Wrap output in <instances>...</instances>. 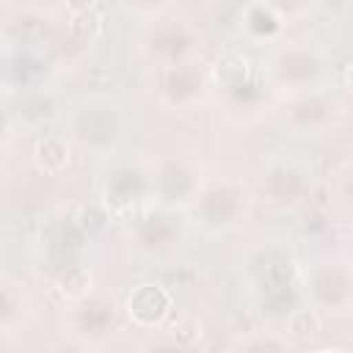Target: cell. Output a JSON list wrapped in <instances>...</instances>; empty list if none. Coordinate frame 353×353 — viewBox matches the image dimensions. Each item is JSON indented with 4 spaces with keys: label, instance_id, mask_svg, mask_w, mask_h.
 I'll return each mask as SVG.
<instances>
[{
    "label": "cell",
    "instance_id": "6da1fadb",
    "mask_svg": "<svg viewBox=\"0 0 353 353\" xmlns=\"http://www.w3.org/2000/svg\"><path fill=\"white\" fill-rule=\"evenodd\" d=\"M212 88L218 91L221 113L232 124H254L270 108V85L265 83L262 66L251 61L248 52L229 47L212 63Z\"/></svg>",
    "mask_w": 353,
    "mask_h": 353
},
{
    "label": "cell",
    "instance_id": "7a4b0ae2",
    "mask_svg": "<svg viewBox=\"0 0 353 353\" xmlns=\"http://www.w3.org/2000/svg\"><path fill=\"white\" fill-rule=\"evenodd\" d=\"M243 279L256 298V303L268 312H281L284 320L295 303V276H298V259L292 248L279 237L256 240L251 248H245L240 259Z\"/></svg>",
    "mask_w": 353,
    "mask_h": 353
},
{
    "label": "cell",
    "instance_id": "3957f363",
    "mask_svg": "<svg viewBox=\"0 0 353 353\" xmlns=\"http://www.w3.org/2000/svg\"><path fill=\"white\" fill-rule=\"evenodd\" d=\"M262 74L273 94H303L312 88L331 85V58L309 39H281L262 58Z\"/></svg>",
    "mask_w": 353,
    "mask_h": 353
},
{
    "label": "cell",
    "instance_id": "277c9868",
    "mask_svg": "<svg viewBox=\"0 0 353 353\" xmlns=\"http://www.w3.org/2000/svg\"><path fill=\"white\" fill-rule=\"evenodd\" d=\"M254 212V190L234 174L207 176L196 201L190 204L193 221L207 234H229L248 223Z\"/></svg>",
    "mask_w": 353,
    "mask_h": 353
},
{
    "label": "cell",
    "instance_id": "5b68a950",
    "mask_svg": "<svg viewBox=\"0 0 353 353\" xmlns=\"http://www.w3.org/2000/svg\"><path fill=\"white\" fill-rule=\"evenodd\" d=\"M124 110L110 97H85L66 113V135L85 154H113L124 138Z\"/></svg>",
    "mask_w": 353,
    "mask_h": 353
},
{
    "label": "cell",
    "instance_id": "8992f818",
    "mask_svg": "<svg viewBox=\"0 0 353 353\" xmlns=\"http://www.w3.org/2000/svg\"><path fill=\"white\" fill-rule=\"evenodd\" d=\"M141 22L143 25H141L135 41H138L141 55L149 63L168 66V63H179V61L199 55L201 36L188 17L174 11V6H168L163 14H157L152 19H141Z\"/></svg>",
    "mask_w": 353,
    "mask_h": 353
},
{
    "label": "cell",
    "instance_id": "52a82bcc",
    "mask_svg": "<svg viewBox=\"0 0 353 353\" xmlns=\"http://www.w3.org/2000/svg\"><path fill=\"white\" fill-rule=\"evenodd\" d=\"M188 240V229L179 212L165 207H149L132 218L130 245L138 259L149 265H171Z\"/></svg>",
    "mask_w": 353,
    "mask_h": 353
},
{
    "label": "cell",
    "instance_id": "ba28073f",
    "mask_svg": "<svg viewBox=\"0 0 353 353\" xmlns=\"http://www.w3.org/2000/svg\"><path fill=\"white\" fill-rule=\"evenodd\" d=\"M119 325H121V312H119L116 301L102 290H97L94 295H88L77 303H66V309L61 314L63 336H69L83 350L105 347L116 336Z\"/></svg>",
    "mask_w": 353,
    "mask_h": 353
},
{
    "label": "cell",
    "instance_id": "9c48e42d",
    "mask_svg": "<svg viewBox=\"0 0 353 353\" xmlns=\"http://www.w3.org/2000/svg\"><path fill=\"white\" fill-rule=\"evenodd\" d=\"M303 295L320 314H342L353 309V262L345 256H317L301 273Z\"/></svg>",
    "mask_w": 353,
    "mask_h": 353
},
{
    "label": "cell",
    "instance_id": "30bf717a",
    "mask_svg": "<svg viewBox=\"0 0 353 353\" xmlns=\"http://www.w3.org/2000/svg\"><path fill=\"white\" fill-rule=\"evenodd\" d=\"M154 163H143L138 157L119 160L108 171L102 182V207L110 212V218H138L149 204L154 201V179H152Z\"/></svg>",
    "mask_w": 353,
    "mask_h": 353
},
{
    "label": "cell",
    "instance_id": "8fae6325",
    "mask_svg": "<svg viewBox=\"0 0 353 353\" xmlns=\"http://www.w3.org/2000/svg\"><path fill=\"white\" fill-rule=\"evenodd\" d=\"M210 94H212V66H207L199 55L179 63L154 66V97L165 110L190 113L201 102H207Z\"/></svg>",
    "mask_w": 353,
    "mask_h": 353
},
{
    "label": "cell",
    "instance_id": "7c38bea8",
    "mask_svg": "<svg viewBox=\"0 0 353 353\" xmlns=\"http://www.w3.org/2000/svg\"><path fill=\"white\" fill-rule=\"evenodd\" d=\"M345 113L347 108H345L342 94L334 85H323V88L287 97L281 108V124L292 135L320 138V135L334 132L345 121Z\"/></svg>",
    "mask_w": 353,
    "mask_h": 353
},
{
    "label": "cell",
    "instance_id": "4fadbf2b",
    "mask_svg": "<svg viewBox=\"0 0 353 353\" xmlns=\"http://www.w3.org/2000/svg\"><path fill=\"white\" fill-rule=\"evenodd\" d=\"M152 179H154V204L174 212L190 210L201 185L207 182L201 165L185 154H171L157 160L152 168Z\"/></svg>",
    "mask_w": 353,
    "mask_h": 353
},
{
    "label": "cell",
    "instance_id": "5bb4252c",
    "mask_svg": "<svg viewBox=\"0 0 353 353\" xmlns=\"http://www.w3.org/2000/svg\"><path fill=\"white\" fill-rule=\"evenodd\" d=\"M312 190V168L301 157H276L259 171V196L276 210L298 207Z\"/></svg>",
    "mask_w": 353,
    "mask_h": 353
},
{
    "label": "cell",
    "instance_id": "9a60e30c",
    "mask_svg": "<svg viewBox=\"0 0 353 353\" xmlns=\"http://www.w3.org/2000/svg\"><path fill=\"white\" fill-rule=\"evenodd\" d=\"M47 72L50 63L41 47L3 44V88L8 97H22L28 91L44 88Z\"/></svg>",
    "mask_w": 353,
    "mask_h": 353
},
{
    "label": "cell",
    "instance_id": "2e32d148",
    "mask_svg": "<svg viewBox=\"0 0 353 353\" xmlns=\"http://www.w3.org/2000/svg\"><path fill=\"white\" fill-rule=\"evenodd\" d=\"M171 309H174V295L157 281H141L124 298L127 320L146 331H160L163 323L171 317Z\"/></svg>",
    "mask_w": 353,
    "mask_h": 353
},
{
    "label": "cell",
    "instance_id": "e0dca14e",
    "mask_svg": "<svg viewBox=\"0 0 353 353\" xmlns=\"http://www.w3.org/2000/svg\"><path fill=\"white\" fill-rule=\"evenodd\" d=\"M17 121L22 130L30 132H47L50 124H55L61 116L66 119V108L58 91L52 88H36L22 97H17Z\"/></svg>",
    "mask_w": 353,
    "mask_h": 353
},
{
    "label": "cell",
    "instance_id": "ac0fdd59",
    "mask_svg": "<svg viewBox=\"0 0 353 353\" xmlns=\"http://www.w3.org/2000/svg\"><path fill=\"white\" fill-rule=\"evenodd\" d=\"M237 25L251 41H268L273 47L276 41H281V30L287 25V17L281 14V8L276 3L259 0V3H245L240 8Z\"/></svg>",
    "mask_w": 353,
    "mask_h": 353
},
{
    "label": "cell",
    "instance_id": "d6986e66",
    "mask_svg": "<svg viewBox=\"0 0 353 353\" xmlns=\"http://www.w3.org/2000/svg\"><path fill=\"white\" fill-rule=\"evenodd\" d=\"M0 328L3 336H14L17 331H22L33 314V298L25 287V281L14 279V276H3L0 281Z\"/></svg>",
    "mask_w": 353,
    "mask_h": 353
},
{
    "label": "cell",
    "instance_id": "ffe728a7",
    "mask_svg": "<svg viewBox=\"0 0 353 353\" xmlns=\"http://www.w3.org/2000/svg\"><path fill=\"white\" fill-rule=\"evenodd\" d=\"M72 141H69V135L66 132H52V130H47V132H41L39 138H36V143H33V163H36V168L41 171V174H47V176H58L61 171H66L69 168V163H72Z\"/></svg>",
    "mask_w": 353,
    "mask_h": 353
},
{
    "label": "cell",
    "instance_id": "44dd1931",
    "mask_svg": "<svg viewBox=\"0 0 353 353\" xmlns=\"http://www.w3.org/2000/svg\"><path fill=\"white\" fill-rule=\"evenodd\" d=\"M52 284H55V292L66 301V303H77L88 295L97 292V281H94V270L80 259V262H72L66 268H61L58 273H52Z\"/></svg>",
    "mask_w": 353,
    "mask_h": 353
},
{
    "label": "cell",
    "instance_id": "7402d4cb",
    "mask_svg": "<svg viewBox=\"0 0 353 353\" xmlns=\"http://www.w3.org/2000/svg\"><path fill=\"white\" fill-rule=\"evenodd\" d=\"M229 353H292V342L287 339V334L281 331H268V328H256V331H245L240 334Z\"/></svg>",
    "mask_w": 353,
    "mask_h": 353
},
{
    "label": "cell",
    "instance_id": "603a6c76",
    "mask_svg": "<svg viewBox=\"0 0 353 353\" xmlns=\"http://www.w3.org/2000/svg\"><path fill=\"white\" fill-rule=\"evenodd\" d=\"M63 14H66V30L74 41H91L102 28V17L91 3L63 6Z\"/></svg>",
    "mask_w": 353,
    "mask_h": 353
},
{
    "label": "cell",
    "instance_id": "cb8c5ba5",
    "mask_svg": "<svg viewBox=\"0 0 353 353\" xmlns=\"http://www.w3.org/2000/svg\"><path fill=\"white\" fill-rule=\"evenodd\" d=\"M138 353H193V347L174 328V331H157L149 339H143V345L138 347Z\"/></svg>",
    "mask_w": 353,
    "mask_h": 353
},
{
    "label": "cell",
    "instance_id": "d4e9b609",
    "mask_svg": "<svg viewBox=\"0 0 353 353\" xmlns=\"http://www.w3.org/2000/svg\"><path fill=\"white\" fill-rule=\"evenodd\" d=\"M320 325H323L320 312L312 309L309 303H306V306H298V309H292V312L287 314V334H295V336H312V334L320 331Z\"/></svg>",
    "mask_w": 353,
    "mask_h": 353
},
{
    "label": "cell",
    "instance_id": "484cf974",
    "mask_svg": "<svg viewBox=\"0 0 353 353\" xmlns=\"http://www.w3.org/2000/svg\"><path fill=\"white\" fill-rule=\"evenodd\" d=\"M74 221H77V226H80L88 237H94V234H99V232L108 226L110 212H108L102 204H91V207H80V212L74 215Z\"/></svg>",
    "mask_w": 353,
    "mask_h": 353
},
{
    "label": "cell",
    "instance_id": "4316f807",
    "mask_svg": "<svg viewBox=\"0 0 353 353\" xmlns=\"http://www.w3.org/2000/svg\"><path fill=\"white\" fill-rule=\"evenodd\" d=\"M334 196L353 210V160H347L345 165L336 168L334 174Z\"/></svg>",
    "mask_w": 353,
    "mask_h": 353
},
{
    "label": "cell",
    "instance_id": "83f0119b",
    "mask_svg": "<svg viewBox=\"0 0 353 353\" xmlns=\"http://www.w3.org/2000/svg\"><path fill=\"white\" fill-rule=\"evenodd\" d=\"M345 85H347V88L353 91V61H350V63L345 66Z\"/></svg>",
    "mask_w": 353,
    "mask_h": 353
},
{
    "label": "cell",
    "instance_id": "f1b7e54d",
    "mask_svg": "<svg viewBox=\"0 0 353 353\" xmlns=\"http://www.w3.org/2000/svg\"><path fill=\"white\" fill-rule=\"evenodd\" d=\"M312 353H347V350H342V347H317V350H312Z\"/></svg>",
    "mask_w": 353,
    "mask_h": 353
},
{
    "label": "cell",
    "instance_id": "f546056e",
    "mask_svg": "<svg viewBox=\"0 0 353 353\" xmlns=\"http://www.w3.org/2000/svg\"><path fill=\"white\" fill-rule=\"evenodd\" d=\"M347 259L353 262V234H350V254H347Z\"/></svg>",
    "mask_w": 353,
    "mask_h": 353
}]
</instances>
